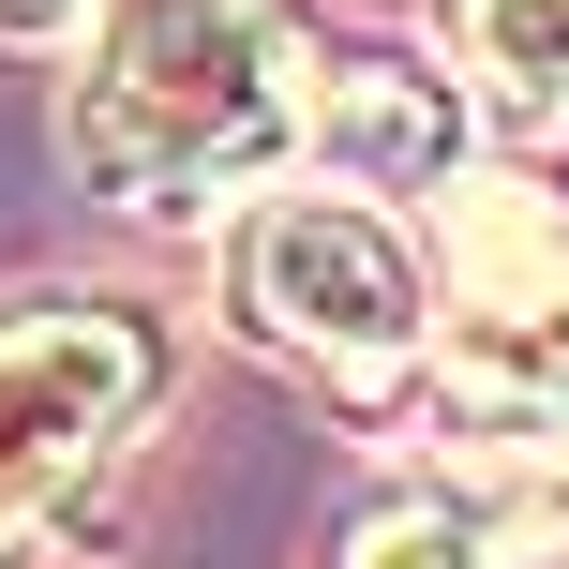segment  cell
<instances>
[{
  "instance_id": "1",
  "label": "cell",
  "mask_w": 569,
  "mask_h": 569,
  "mask_svg": "<svg viewBox=\"0 0 569 569\" xmlns=\"http://www.w3.org/2000/svg\"><path fill=\"white\" fill-rule=\"evenodd\" d=\"M315 46L284 0H106L76 60V166L136 226H196L300 150Z\"/></svg>"
},
{
  "instance_id": "2",
  "label": "cell",
  "mask_w": 569,
  "mask_h": 569,
  "mask_svg": "<svg viewBox=\"0 0 569 569\" xmlns=\"http://www.w3.org/2000/svg\"><path fill=\"white\" fill-rule=\"evenodd\" d=\"M166 345L136 300H16L0 315V569L46 555V525L106 480V450L150 420Z\"/></svg>"
},
{
  "instance_id": "3",
  "label": "cell",
  "mask_w": 569,
  "mask_h": 569,
  "mask_svg": "<svg viewBox=\"0 0 569 569\" xmlns=\"http://www.w3.org/2000/svg\"><path fill=\"white\" fill-rule=\"evenodd\" d=\"M226 284H240V315H256L284 360L345 375V390H390V375L420 360V330H435L420 240H405L390 210H360V196H270L256 226H240Z\"/></svg>"
},
{
  "instance_id": "4",
  "label": "cell",
  "mask_w": 569,
  "mask_h": 569,
  "mask_svg": "<svg viewBox=\"0 0 569 569\" xmlns=\"http://www.w3.org/2000/svg\"><path fill=\"white\" fill-rule=\"evenodd\" d=\"M420 345L480 420H569V196L450 166V284Z\"/></svg>"
},
{
  "instance_id": "5",
  "label": "cell",
  "mask_w": 569,
  "mask_h": 569,
  "mask_svg": "<svg viewBox=\"0 0 569 569\" xmlns=\"http://www.w3.org/2000/svg\"><path fill=\"white\" fill-rule=\"evenodd\" d=\"M300 150L345 166V180H375V196H420V180L465 166V106L420 60H330V76L300 90Z\"/></svg>"
},
{
  "instance_id": "6",
  "label": "cell",
  "mask_w": 569,
  "mask_h": 569,
  "mask_svg": "<svg viewBox=\"0 0 569 569\" xmlns=\"http://www.w3.org/2000/svg\"><path fill=\"white\" fill-rule=\"evenodd\" d=\"M465 76L510 136L569 150V0H465Z\"/></svg>"
},
{
  "instance_id": "7",
  "label": "cell",
  "mask_w": 569,
  "mask_h": 569,
  "mask_svg": "<svg viewBox=\"0 0 569 569\" xmlns=\"http://www.w3.org/2000/svg\"><path fill=\"white\" fill-rule=\"evenodd\" d=\"M345 569H525V555H510V525L465 510V495H390Z\"/></svg>"
},
{
  "instance_id": "8",
  "label": "cell",
  "mask_w": 569,
  "mask_h": 569,
  "mask_svg": "<svg viewBox=\"0 0 569 569\" xmlns=\"http://www.w3.org/2000/svg\"><path fill=\"white\" fill-rule=\"evenodd\" d=\"M90 0H0V30H76Z\"/></svg>"
}]
</instances>
